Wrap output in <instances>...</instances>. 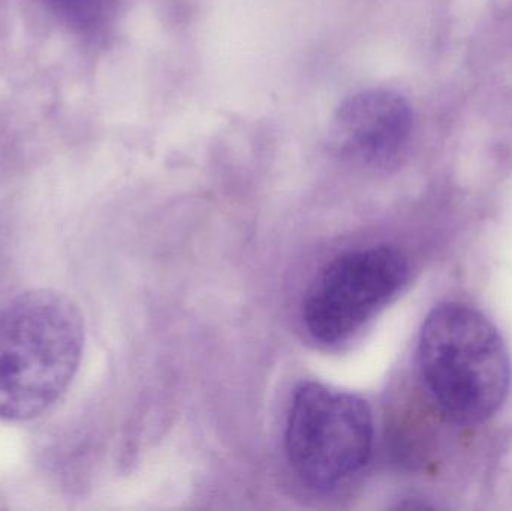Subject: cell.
<instances>
[{"mask_svg":"<svg viewBox=\"0 0 512 511\" xmlns=\"http://www.w3.org/2000/svg\"><path fill=\"white\" fill-rule=\"evenodd\" d=\"M83 350V317L65 294L26 291L0 306V420L24 422L53 407Z\"/></svg>","mask_w":512,"mask_h":511,"instance_id":"cell-1","label":"cell"},{"mask_svg":"<svg viewBox=\"0 0 512 511\" xmlns=\"http://www.w3.org/2000/svg\"><path fill=\"white\" fill-rule=\"evenodd\" d=\"M418 371L436 407L450 422H489L510 396V351L486 314L463 302L432 309L418 336Z\"/></svg>","mask_w":512,"mask_h":511,"instance_id":"cell-2","label":"cell"},{"mask_svg":"<svg viewBox=\"0 0 512 511\" xmlns=\"http://www.w3.org/2000/svg\"><path fill=\"white\" fill-rule=\"evenodd\" d=\"M373 416L360 396L321 383L295 390L286 422V453L310 488L330 491L369 462Z\"/></svg>","mask_w":512,"mask_h":511,"instance_id":"cell-3","label":"cell"},{"mask_svg":"<svg viewBox=\"0 0 512 511\" xmlns=\"http://www.w3.org/2000/svg\"><path fill=\"white\" fill-rule=\"evenodd\" d=\"M405 255L391 246H369L334 258L307 290L303 321L324 345L348 341L408 281Z\"/></svg>","mask_w":512,"mask_h":511,"instance_id":"cell-4","label":"cell"},{"mask_svg":"<svg viewBox=\"0 0 512 511\" xmlns=\"http://www.w3.org/2000/svg\"><path fill=\"white\" fill-rule=\"evenodd\" d=\"M414 132V111L405 96L369 89L342 102L328 129L339 158L363 167L384 168L405 155Z\"/></svg>","mask_w":512,"mask_h":511,"instance_id":"cell-5","label":"cell"},{"mask_svg":"<svg viewBox=\"0 0 512 511\" xmlns=\"http://www.w3.org/2000/svg\"><path fill=\"white\" fill-rule=\"evenodd\" d=\"M54 14L84 33L98 32L107 23L111 0H45Z\"/></svg>","mask_w":512,"mask_h":511,"instance_id":"cell-6","label":"cell"}]
</instances>
